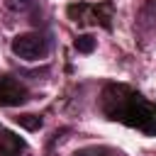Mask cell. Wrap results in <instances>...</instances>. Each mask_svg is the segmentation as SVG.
Masks as SVG:
<instances>
[{"instance_id":"cell-4","label":"cell","mask_w":156,"mask_h":156,"mask_svg":"<svg viewBox=\"0 0 156 156\" xmlns=\"http://www.w3.org/2000/svg\"><path fill=\"white\" fill-rule=\"evenodd\" d=\"M27 100H29V93L17 78L0 76V107H17V105H24Z\"/></svg>"},{"instance_id":"cell-1","label":"cell","mask_w":156,"mask_h":156,"mask_svg":"<svg viewBox=\"0 0 156 156\" xmlns=\"http://www.w3.org/2000/svg\"><path fill=\"white\" fill-rule=\"evenodd\" d=\"M100 110L107 119L122 122L149 136H156V102L146 100L129 85H105L100 98Z\"/></svg>"},{"instance_id":"cell-2","label":"cell","mask_w":156,"mask_h":156,"mask_svg":"<svg viewBox=\"0 0 156 156\" xmlns=\"http://www.w3.org/2000/svg\"><path fill=\"white\" fill-rule=\"evenodd\" d=\"M66 12L80 27H88V24H100L105 29L112 27V2L110 0H102V2H73V5L66 7Z\"/></svg>"},{"instance_id":"cell-6","label":"cell","mask_w":156,"mask_h":156,"mask_svg":"<svg viewBox=\"0 0 156 156\" xmlns=\"http://www.w3.org/2000/svg\"><path fill=\"white\" fill-rule=\"evenodd\" d=\"M15 122H17L22 129H27V132H37V129L44 124V119H41L39 115H17Z\"/></svg>"},{"instance_id":"cell-9","label":"cell","mask_w":156,"mask_h":156,"mask_svg":"<svg viewBox=\"0 0 156 156\" xmlns=\"http://www.w3.org/2000/svg\"><path fill=\"white\" fill-rule=\"evenodd\" d=\"M73 156H98V151H95V149H80V151H76Z\"/></svg>"},{"instance_id":"cell-8","label":"cell","mask_w":156,"mask_h":156,"mask_svg":"<svg viewBox=\"0 0 156 156\" xmlns=\"http://www.w3.org/2000/svg\"><path fill=\"white\" fill-rule=\"evenodd\" d=\"M34 5V0H5V7L10 12H27Z\"/></svg>"},{"instance_id":"cell-7","label":"cell","mask_w":156,"mask_h":156,"mask_svg":"<svg viewBox=\"0 0 156 156\" xmlns=\"http://www.w3.org/2000/svg\"><path fill=\"white\" fill-rule=\"evenodd\" d=\"M73 46H76V51H80V54H90V51L95 49V37H93V34H78L76 41H73Z\"/></svg>"},{"instance_id":"cell-5","label":"cell","mask_w":156,"mask_h":156,"mask_svg":"<svg viewBox=\"0 0 156 156\" xmlns=\"http://www.w3.org/2000/svg\"><path fill=\"white\" fill-rule=\"evenodd\" d=\"M24 149H27V141L20 134L0 127V156H22Z\"/></svg>"},{"instance_id":"cell-3","label":"cell","mask_w":156,"mask_h":156,"mask_svg":"<svg viewBox=\"0 0 156 156\" xmlns=\"http://www.w3.org/2000/svg\"><path fill=\"white\" fill-rule=\"evenodd\" d=\"M12 54L17 58H24V61H39L49 54V39L39 32H27V34H17L10 44Z\"/></svg>"}]
</instances>
